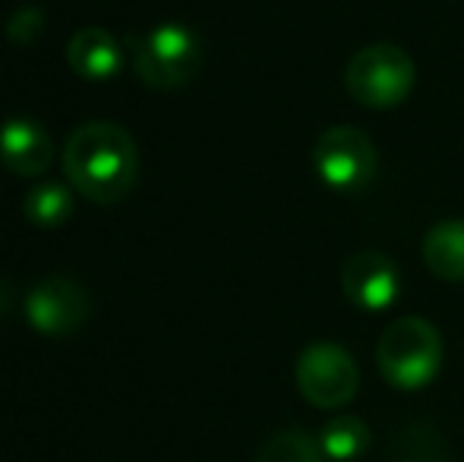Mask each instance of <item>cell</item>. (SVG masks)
<instances>
[{"mask_svg": "<svg viewBox=\"0 0 464 462\" xmlns=\"http://www.w3.org/2000/svg\"><path fill=\"white\" fill-rule=\"evenodd\" d=\"M313 172L325 187L338 193L363 191L379 168V152L372 140L354 123H335L323 130L313 143Z\"/></svg>", "mask_w": 464, "mask_h": 462, "instance_id": "5", "label": "cell"}, {"mask_svg": "<svg viewBox=\"0 0 464 462\" xmlns=\"http://www.w3.org/2000/svg\"><path fill=\"white\" fill-rule=\"evenodd\" d=\"M342 291L354 308L379 314V310L395 304L398 291H401V276H398V266L392 263V257L379 251H361L344 260Z\"/></svg>", "mask_w": 464, "mask_h": 462, "instance_id": "8", "label": "cell"}, {"mask_svg": "<svg viewBox=\"0 0 464 462\" xmlns=\"http://www.w3.org/2000/svg\"><path fill=\"white\" fill-rule=\"evenodd\" d=\"M89 291L80 282L67 276H51L42 279L25 298V317H29L32 329L42 336H73L89 320Z\"/></svg>", "mask_w": 464, "mask_h": 462, "instance_id": "7", "label": "cell"}, {"mask_svg": "<svg viewBox=\"0 0 464 462\" xmlns=\"http://www.w3.org/2000/svg\"><path fill=\"white\" fill-rule=\"evenodd\" d=\"M67 64L82 80L104 83L111 76H117V70L123 67V54L117 38L108 29L86 25V29H80L67 42Z\"/></svg>", "mask_w": 464, "mask_h": 462, "instance_id": "10", "label": "cell"}, {"mask_svg": "<svg viewBox=\"0 0 464 462\" xmlns=\"http://www.w3.org/2000/svg\"><path fill=\"white\" fill-rule=\"evenodd\" d=\"M395 462H446V453H442V440L436 437L433 428L411 425L408 431L398 437Z\"/></svg>", "mask_w": 464, "mask_h": 462, "instance_id": "15", "label": "cell"}, {"mask_svg": "<svg viewBox=\"0 0 464 462\" xmlns=\"http://www.w3.org/2000/svg\"><path fill=\"white\" fill-rule=\"evenodd\" d=\"M63 174L76 193L98 206H111L133 191L140 149L121 123L89 121L76 127L63 146Z\"/></svg>", "mask_w": 464, "mask_h": 462, "instance_id": "1", "label": "cell"}, {"mask_svg": "<svg viewBox=\"0 0 464 462\" xmlns=\"http://www.w3.org/2000/svg\"><path fill=\"white\" fill-rule=\"evenodd\" d=\"M256 462H329V457H325L319 437H313L310 431L287 428V431H276L272 437H266Z\"/></svg>", "mask_w": 464, "mask_h": 462, "instance_id": "14", "label": "cell"}, {"mask_svg": "<svg viewBox=\"0 0 464 462\" xmlns=\"http://www.w3.org/2000/svg\"><path fill=\"white\" fill-rule=\"evenodd\" d=\"M51 159H54V146H51V136L44 133L42 123L13 117L0 127V162L13 174L38 178L48 172Z\"/></svg>", "mask_w": 464, "mask_h": 462, "instance_id": "9", "label": "cell"}, {"mask_svg": "<svg viewBox=\"0 0 464 462\" xmlns=\"http://www.w3.org/2000/svg\"><path fill=\"white\" fill-rule=\"evenodd\" d=\"M25 219L38 229H61L70 216H73V197L63 184L57 181H38L29 193H25Z\"/></svg>", "mask_w": 464, "mask_h": 462, "instance_id": "12", "label": "cell"}, {"mask_svg": "<svg viewBox=\"0 0 464 462\" xmlns=\"http://www.w3.org/2000/svg\"><path fill=\"white\" fill-rule=\"evenodd\" d=\"M133 70L152 89H180L196 76L202 64V44L189 25L161 23L130 38Z\"/></svg>", "mask_w": 464, "mask_h": 462, "instance_id": "3", "label": "cell"}, {"mask_svg": "<svg viewBox=\"0 0 464 462\" xmlns=\"http://www.w3.org/2000/svg\"><path fill=\"white\" fill-rule=\"evenodd\" d=\"M423 263L446 282H464V219H446L427 231Z\"/></svg>", "mask_w": 464, "mask_h": 462, "instance_id": "11", "label": "cell"}, {"mask_svg": "<svg viewBox=\"0 0 464 462\" xmlns=\"http://www.w3.org/2000/svg\"><path fill=\"white\" fill-rule=\"evenodd\" d=\"M382 377L395 389H423L442 364L440 329L423 317H398L385 327L376 346Z\"/></svg>", "mask_w": 464, "mask_h": 462, "instance_id": "2", "label": "cell"}, {"mask_svg": "<svg viewBox=\"0 0 464 462\" xmlns=\"http://www.w3.org/2000/svg\"><path fill=\"white\" fill-rule=\"evenodd\" d=\"M297 389L316 408H342L357 396L361 370L348 349L335 342H313L297 358Z\"/></svg>", "mask_w": 464, "mask_h": 462, "instance_id": "6", "label": "cell"}, {"mask_svg": "<svg viewBox=\"0 0 464 462\" xmlns=\"http://www.w3.org/2000/svg\"><path fill=\"white\" fill-rule=\"evenodd\" d=\"M417 67L411 54L398 44H367L348 61L344 70V86L354 102L363 108L382 112V108H395L414 89Z\"/></svg>", "mask_w": 464, "mask_h": 462, "instance_id": "4", "label": "cell"}, {"mask_svg": "<svg viewBox=\"0 0 464 462\" xmlns=\"http://www.w3.org/2000/svg\"><path fill=\"white\" fill-rule=\"evenodd\" d=\"M319 444L329 459L351 462L370 447V425L357 415H335L319 434Z\"/></svg>", "mask_w": 464, "mask_h": 462, "instance_id": "13", "label": "cell"}, {"mask_svg": "<svg viewBox=\"0 0 464 462\" xmlns=\"http://www.w3.org/2000/svg\"><path fill=\"white\" fill-rule=\"evenodd\" d=\"M44 23H48L44 10H38V6H19L10 16V23H6V35H10V42L29 44L44 32Z\"/></svg>", "mask_w": 464, "mask_h": 462, "instance_id": "16", "label": "cell"}]
</instances>
